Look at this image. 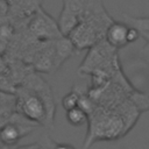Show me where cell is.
I'll use <instances>...</instances> for the list:
<instances>
[{"mask_svg":"<svg viewBox=\"0 0 149 149\" xmlns=\"http://www.w3.org/2000/svg\"><path fill=\"white\" fill-rule=\"evenodd\" d=\"M139 37H140L139 31L134 27H132V26L128 24V30H127V42H128V44L137 41Z\"/></svg>","mask_w":149,"mask_h":149,"instance_id":"8","label":"cell"},{"mask_svg":"<svg viewBox=\"0 0 149 149\" xmlns=\"http://www.w3.org/2000/svg\"><path fill=\"white\" fill-rule=\"evenodd\" d=\"M16 112V94L0 91V127L10 120Z\"/></svg>","mask_w":149,"mask_h":149,"instance_id":"4","label":"cell"},{"mask_svg":"<svg viewBox=\"0 0 149 149\" xmlns=\"http://www.w3.org/2000/svg\"><path fill=\"white\" fill-rule=\"evenodd\" d=\"M37 126L16 111L10 120L0 127V142L5 146H14Z\"/></svg>","mask_w":149,"mask_h":149,"instance_id":"2","label":"cell"},{"mask_svg":"<svg viewBox=\"0 0 149 149\" xmlns=\"http://www.w3.org/2000/svg\"><path fill=\"white\" fill-rule=\"evenodd\" d=\"M141 52H142V56L144 57V59L149 63V41L147 42V44L144 45V48L142 49V51H141Z\"/></svg>","mask_w":149,"mask_h":149,"instance_id":"9","label":"cell"},{"mask_svg":"<svg viewBox=\"0 0 149 149\" xmlns=\"http://www.w3.org/2000/svg\"><path fill=\"white\" fill-rule=\"evenodd\" d=\"M123 17L127 24L134 27L139 31L140 37L146 42L149 41V17H134L128 14H123Z\"/></svg>","mask_w":149,"mask_h":149,"instance_id":"5","label":"cell"},{"mask_svg":"<svg viewBox=\"0 0 149 149\" xmlns=\"http://www.w3.org/2000/svg\"><path fill=\"white\" fill-rule=\"evenodd\" d=\"M128 24L126 22L112 21L105 31V41L114 49L123 48L128 44L127 42Z\"/></svg>","mask_w":149,"mask_h":149,"instance_id":"3","label":"cell"},{"mask_svg":"<svg viewBox=\"0 0 149 149\" xmlns=\"http://www.w3.org/2000/svg\"><path fill=\"white\" fill-rule=\"evenodd\" d=\"M0 144H1V142H0Z\"/></svg>","mask_w":149,"mask_h":149,"instance_id":"11","label":"cell"},{"mask_svg":"<svg viewBox=\"0 0 149 149\" xmlns=\"http://www.w3.org/2000/svg\"><path fill=\"white\" fill-rule=\"evenodd\" d=\"M66 120L73 127H80L87 121V113L80 106H76L66 111Z\"/></svg>","mask_w":149,"mask_h":149,"instance_id":"6","label":"cell"},{"mask_svg":"<svg viewBox=\"0 0 149 149\" xmlns=\"http://www.w3.org/2000/svg\"><path fill=\"white\" fill-rule=\"evenodd\" d=\"M16 111L36 125L54 122L56 102L48 84L38 76L27 78L16 91Z\"/></svg>","mask_w":149,"mask_h":149,"instance_id":"1","label":"cell"},{"mask_svg":"<svg viewBox=\"0 0 149 149\" xmlns=\"http://www.w3.org/2000/svg\"><path fill=\"white\" fill-rule=\"evenodd\" d=\"M55 149H73L71 146H68V144H58Z\"/></svg>","mask_w":149,"mask_h":149,"instance_id":"10","label":"cell"},{"mask_svg":"<svg viewBox=\"0 0 149 149\" xmlns=\"http://www.w3.org/2000/svg\"><path fill=\"white\" fill-rule=\"evenodd\" d=\"M79 99H80V94L77 91H72L69 92L68 94H65L62 99V106L65 111L73 108L76 106H79Z\"/></svg>","mask_w":149,"mask_h":149,"instance_id":"7","label":"cell"}]
</instances>
